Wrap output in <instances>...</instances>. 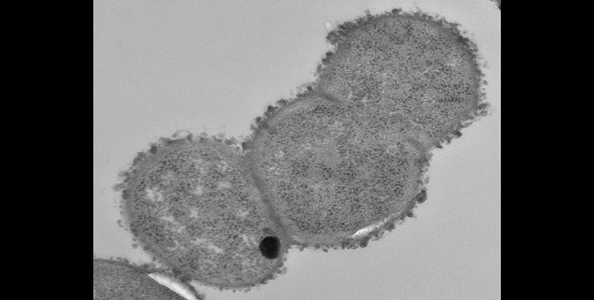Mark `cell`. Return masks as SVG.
Wrapping results in <instances>:
<instances>
[{
  "mask_svg": "<svg viewBox=\"0 0 594 300\" xmlns=\"http://www.w3.org/2000/svg\"><path fill=\"white\" fill-rule=\"evenodd\" d=\"M240 155L220 138L184 135L152 145L122 185L133 234L154 257L196 281L248 285L271 264L255 188Z\"/></svg>",
  "mask_w": 594,
  "mask_h": 300,
  "instance_id": "obj_1",
  "label": "cell"
},
{
  "mask_svg": "<svg viewBox=\"0 0 594 300\" xmlns=\"http://www.w3.org/2000/svg\"><path fill=\"white\" fill-rule=\"evenodd\" d=\"M95 294L99 299H178L147 276L122 266L101 264L95 267Z\"/></svg>",
  "mask_w": 594,
  "mask_h": 300,
  "instance_id": "obj_2",
  "label": "cell"
}]
</instances>
